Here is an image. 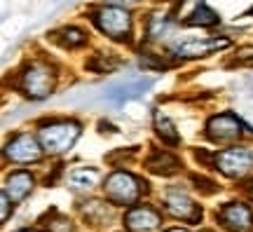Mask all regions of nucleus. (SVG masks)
<instances>
[{
	"label": "nucleus",
	"mask_w": 253,
	"mask_h": 232,
	"mask_svg": "<svg viewBox=\"0 0 253 232\" xmlns=\"http://www.w3.org/2000/svg\"><path fill=\"white\" fill-rule=\"evenodd\" d=\"M91 21L96 24L101 33H106L113 40L129 43L131 38V14L120 5H103L91 14Z\"/></svg>",
	"instance_id": "1"
},
{
	"label": "nucleus",
	"mask_w": 253,
	"mask_h": 232,
	"mask_svg": "<svg viewBox=\"0 0 253 232\" xmlns=\"http://www.w3.org/2000/svg\"><path fill=\"white\" fill-rule=\"evenodd\" d=\"M40 143L45 152H52V155H59V152H66L68 148H73V143L78 141L80 136V125L73 122V120H59V122H49V125L40 127Z\"/></svg>",
	"instance_id": "2"
},
{
	"label": "nucleus",
	"mask_w": 253,
	"mask_h": 232,
	"mask_svg": "<svg viewBox=\"0 0 253 232\" xmlns=\"http://www.w3.org/2000/svg\"><path fill=\"white\" fill-rule=\"evenodd\" d=\"M56 75L54 71L45 63H31L19 78V90L24 92L28 98H45L54 92Z\"/></svg>",
	"instance_id": "3"
},
{
	"label": "nucleus",
	"mask_w": 253,
	"mask_h": 232,
	"mask_svg": "<svg viewBox=\"0 0 253 232\" xmlns=\"http://www.w3.org/2000/svg\"><path fill=\"white\" fill-rule=\"evenodd\" d=\"M145 183L131 176V174H126V171H115V174H110L106 183H103V192L108 197L110 202H115V204H134L136 199L141 197V192L145 190Z\"/></svg>",
	"instance_id": "4"
},
{
	"label": "nucleus",
	"mask_w": 253,
	"mask_h": 232,
	"mask_svg": "<svg viewBox=\"0 0 253 232\" xmlns=\"http://www.w3.org/2000/svg\"><path fill=\"white\" fill-rule=\"evenodd\" d=\"M230 45L227 38H216V36H202V38H178L176 43H171L169 52L178 59H199L207 56L211 52L225 49Z\"/></svg>",
	"instance_id": "5"
},
{
	"label": "nucleus",
	"mask_w": 253,
	"mask_h": 232,
	"mask_svg": "<svg viewBox=\"0 0 253 232\" xmlns=\"http://www.w3.org/2000/svg\"><path fill=\"white\" fill-rule=\"evenodd\" d=\"M213 164L227 179H242L253 171V152L249 148H227L213 157Z\"/></svg>",
	"instance_id": "6"
},
{
	"label": "nucleus",
	"mask_w": 253,
	"mask_h": 232,
	"mask_svg": "<svg viewBox=\"0 0 253 232\" xmlns=\"http://www.w3.org/2000/svg\"><path fill=\"white\" fill-rule=\"evenodd\" d=\"M42 143L38 141L33 134H17L14 139H9L5 143V157L9 162H17V164H28V162H38L42 157Z\"/></svg>",
	"instance_id": "7"
},
{
	"label": "nucleus",
	"mask_w": 253,
	"mask_h": 232,
	"mask_svg": "<svg viewBox=\"0 0 253 232\" xmlns=\"http://www.w3.org/2000/svg\"><path fill=\"white\" fill-rule=\"evenodd\" d=\"M207 134L216 143H232L244 134V129H242V122L237 120V115L220 113V115H213L207 122Z\"/></svg>",
	"instance_id": "8"
},
{
	"label": "nucleus",
	"mask_w": 253,
	"mask_h": 232,
	"mask_svg": "<svg viewBox=\"0 0 253 232\" xmlns=\"http://www.w3.org/2000/svg\"><path fill=\"white\" fill-rule=\"evenodd\" d=\"M164 206H167V211H169L173 218H181L185 223H197L199 218H202V209H199L185 192L176 190V187L167 190V195H164Z\"/></svg>",
	"instance_id": "9"
},
{
	"label": "nucleus",
	"mask_w": 253,
	"mask_h": 232,
	"mask_svg": "<svg viewBox=\"0 0 253 232\" xmlns=\"http://www.w3.org/2000/svg\"><path fill=\"white\" fill-rule=\"evenodd\" d=\"M218 221L227 230L246 232L253 225V214H251V209L246 204H242V202H230V204H225L218 211Z\"/></svg>",
	"instance_id": "10"
},
{
	"label": "nucleus",
	"mask_w": 253,
	"mask_h": 232,
	"mask_svg": "<svg viewBox=\"0 0 253 232\" xmlns=\"http://www.w3.org/2000/svg\"><path fill=\"white\" fill-rule=\"evenodd\" d=\"M162 218L150 206H134L125 216V225L129 232H153L160 228Z\"/></svg>",
	"instance_id": "11"
},
{
	"label": "nucleus",
	"mask_w": 253,
	"mask_h": 232,
	"mask_svg": "<svg viewBox=\"0 0 253 232\" xmlns=\"http://www.w3.org/2000/svg\"><path fill=\"white\" fill-rule=\"evenodd\" d=\"M31 190H33V176L28 171H12L7 179H5V187H2V192L12 202H21Z\"/></svg>",
	"instance_id": "12"
},
{
	"label": "nucleus",
	"mask_w": 253,
	"mask_h": 232,
	"mask_svg": "<svg viewBox=\"0 0 253 232\" xmlns=\"http://www.w3.org/2000/svg\"><path fill=\"white\" fill-rule=\"evenodd\" d=\"M153 85L150 78H129L126 82H120V85H113L108 92V96L113 101H129V98L143 94L148 87Z\"/></svg>",
	"instance_id": "13"
},
{
	"label": "nucleus",
	"mask_w": 253,
	"mask_h": 232,
	"mask_svg": "<svg viewBox=\"0 0 253 232\" xmlns=\"http://www.w3.org/2000/svg\"><path fill=\"white\" fill-rule=\"evenodd\" d=\"M145 167L153 171V174H160V176H169V174H176L181 169V162L178 157H173L171 152L167 150H153V155L148 157Z\"/></svg>",
	"instance_id": "14"
},
{
	"label": "nucleus",
	"mask_w": 253,
	"mask_h": 232,
	"mask_svg": "<svg viewBox=\"0 0 253 232\" xmlns=\"http://www.w3.org/2000/svg\"><path fill=\"white\" fill-rule=\"evenodd\" d=\"M54 40L61 47H66V49H78V47L87 45V33L75 26H66V28H61V31H56Z\"/></svg>",
	"instance_id": "15"
},
{
	"label": "nucleus",
	"mask_w": 253,
	"mask_h": 232,
	"mask_svg": "<svg viewBox=\"0 0 253 232\" xmlns=\"http://www.w3.org/2000/svg\"><path fill=\"white\" fill-rule=\"evenodd\" d=\"M218 21H220V17L209 7L207 2H199L197 7L188 14V19H185L188 26H216Z\"/></svg>",
	"instance_id": "16"
},
{
	"label": "nucleus",
	"mask_w": 253,
	"mask_h": 232,
	"mask_svg": "<svg viewBox=\"0 0 253 232\" xmlns=\"http://www.w3.org/2000/svg\"><path fill=\"white\" fill-rule=\"evenodd\" d=\"M155 132H157V136H160L164 143H169V145H176V143L181 141V136H178V132H176L173 122L164 115L162 110L155 113Z\"/></svg>",
	"instance_id": "17"
},
{
	"label": "nucleus",
	"mask_w": 253,
	"mask_h": 232,
	"mask_svg": "<svg viewBox=\"0 0 253 232\" xmlns=\"http://www.w3.org/2000/svg\"><path fill=\"white\" fill-rule=\"evenodd\" d=\"M96 181H99V171L96 169H87V167H82V169H73L68 174V183L71 187L75 190H89L91 186H96Z\"/></svg>",
	"instance_id": "18"
},
{
	"label": "nucleus",
	"mask_w": 253,
	"mask_h": 232,
	"mask_svg": "<svg viewBox=\"0 0 253 232\" xmlns=\"http://www.w3.org/2000/svg\"><path fill=\"white\" fill-rule=\"evenodd\" d=\"M167 31H169V17L167 14H153L148 21V38L160 40V38L167 36Z\"/></svg>",
	"instance_id": "19"
},
{
	"label": "nucleus",
	"mask_w": 253,
	"mask_h": 232,
	"mask_svg": "<svg viewBox=\"0 0 253 232\" xmlns=\"http://www.w3.org/2000/svg\"><path fill=\"white\" fill-rule=\"evenodd\" d=\"M87 66H89L91 71H96V73H110V71H115V68L120 66V59L110 56V54H108V59H106V54H96Z\"/></svg>",
	"instance_id": "20"
},
{
	"label": "nucleus",
	"mask_w": 253,
	"mask_h": 232,
	"mask_svg": "<svg viewBox=\"0 0 253 232\" xmlns=\"http://www.w3.org/2000/svg\"><path fill=\"white\" fill-rule=\"evenodd\" d=\"M47 230H49V232H73V223L68 221V218L59 216L56 221H52V223L47 225Z\"/></svg>",
	"instance_id": "21"
},
{
	"label": "nucleus",
	"mask_w": 253,
	"mask_h": 232,
	"mask_svg": "<svg viewBox=\"0 0 253 232\" xmlns=\"http://www.w3.org/2000/svg\"><path fill=\"white\" fill-rule=\"evenodd\" d=\"M195 183H197V190H202L204 195H211V192H216L218 186H213V181H207V179H199V176H195Z\"/></svg>",
	"instance_id": "22"
},
{
	"label": "nucleus",
	"mask_w": 253,
	"mask_h": 232,
	"mask_svg": "<svg viewBox=\"0 0 253 232\" xmlns=\"http://www.w3.org/2000/svg\"><path fill=\"white\" fill-rule=\"evenodd\" d=\"M0 204H2V216H0V218H2V223H5V221L9 218V206H12V199H9V197L2 192V199H0Z\"/></svg>",
	"instance_id": "23"
},
{
	"label": "nucleus",
	"mask_w": 253,
	"mask_h": 232,
	"mask_svg": "<svg viewBox=\"0 0 253 232\" xmlns=\"http://www.w3.org/2000/svg\"><path fill=\"white\" fill-rule=\"evenodd\" d=\"M237 61H253V47H242L239 54H237Z\"/></svg>",
	"instance_id": "24"
},
{
	"label": "nucleus",
	"mask_w": 253,
	"mask_h": 232,
	"mask_svg": "<svg viewBox=\"0 0 253 232\" xmlns=\"http://www.w3.org/2000/svg\"><path fill=\"white\" fill-rule=\"evenodd\" d=\"M115 5H131V2H138V0H113Z\"/></svg>",
	"instance_id": "25"
},
{
	"label": "nucleus",
	"mask_w": 253,
	"mask_h": 232,
	"mask_svg": "<svg viewBox=\"0 0 253 232\" xmlns=\"http://www.w3.org/2000/svg\"><path fill=\"white\" fill-rule=\"evenodd\" d=\"M246 192L253 197V181H249V183H246Z\"/></svg>",
	"instance_id": "26"
},
{
	"label": "nucleus",
	"mask_w": 253,
	"mask_h": 232,
	"mask_svg": "<svg viewBox=\"0 0 253 232\" xmlns=\"http://www.w3.org/2000/svg\"><path fill=\"white\" fill-rule=\"evenodd\" d=\"M167 232H188V230H181V228H173V230H167Z\"/></svg>",
	"instance_id": "27"
},
{
	"label": "nucleus",
	"mask_w": 253,
	"mask_h": 232,
	"mask_svg": "<svg viewBox=\"0 0 253 232\" xmlns=\"http://www.w3.org/2000/svg\"><path fill=\"white\" fill-rule=\"evenodd\" d=\"M19 232H31V230H19Z\"/></svg>",
	"instance_id": "28"
},
{
	"label": "nucleus",
	"mask_w": 253,
	"mask_h": 232,
	"mask_svg": "<svg viewBox=\"0 0 253 232\" xmlns=\"http://www.w3.org/2000/svg\"><path fill=\"white\" fill-rule=\"evenodd\" d=\"M251 12H253V9H251Z\"/></svg>",
	"instance_id": "29"
},
{
	"label": "nucleus",
	"mask_w": 253,
	"mask_h": 232,
	"mask_svg": "<svg viewBox=\"0 0 253 232\" xmlns=\"http://www.w3.org/2000/svg\"><path fill=\"white\" fill-rule=\"evenodd\" d=\"M207 232H209V230H207Z\"/></svg>",
	"instance_id": "30"
}]
</instances>
